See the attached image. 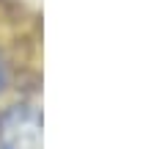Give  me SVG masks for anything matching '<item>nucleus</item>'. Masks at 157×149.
I'll return each mask as SVG.
<instances>
[{"label":"nucleus","instance_id":"nucleus-2","mask_svg":"<svg viewBox=\"0 0 157 149\" xmlns=\"http://www.w3.org/2000/svg\"><path fill=\"white\" fill-rule=\"evenodd\" d=\"M3 80H6V75H3V64H0V88H3Z\"/></svg>","mask_w":157,"mask_h":149},{"label":"nucleus","instance_id":"nucleus-1","mask_svg":"<svg viewBox=\"0 0 157 149\" xmlns=\"http://www.w3.org/2000/svg\"><path fill=\"white\" fill-rule=\"evenodd\" d=\"M41 111L33 105H11L0 116V147L3 149H44L41 144Z\"/></svg>","mask_w":157,"mask_h":149},{"label":"nucleus","instance_id":"nucleus-3","mask_svg":"<svg viewBox=\"0 0 157 149\" xmlns=\"http://www.w3.org/2000/svg\"><path fill=\"white\" fill-rule=\"evenodd\" d=\"M0 149H3V147H0Z\"/></svg>","mask_w":157,"mask_h":149}]
</instances>
